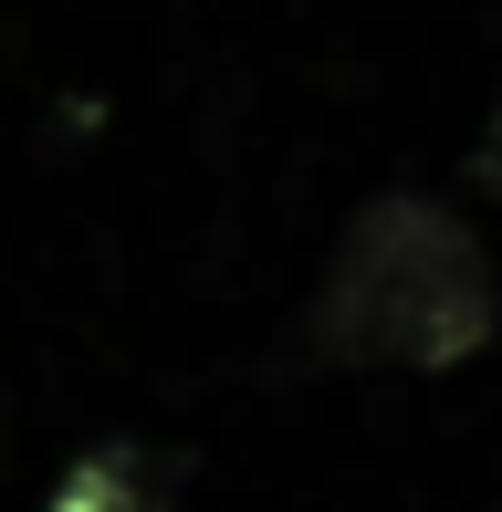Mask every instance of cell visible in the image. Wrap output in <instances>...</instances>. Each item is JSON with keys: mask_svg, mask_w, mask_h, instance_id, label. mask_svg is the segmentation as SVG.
<instances>
[{"mask_svg": "<svg viewBox=\"0 0 502 512\" xmlns=\"http://www.w3.org/2000/svg\"><path fill=\"white\" fill-rule=\"evenodd\" d=\"M482 178L502 189V105H492V126H482Z\"/></svg>", "mask_w": 502, "mask_h": 512, "instance_id": "3", "label": "cell"}, {"mask_svg": "<svg viewBox=\"0 0 502 512\" xmlns=\"http://www.w3.org/2000/svg\"><path fill=\"white\" fill-rule=\"evenodd\" d=\"M42 512H178V502L147 481V460H136V450H95V460H74V471L53 481V502H42Z\"/></svg>", "mask_w": 502, "mask_h": 512, "instance_id": "2", "label": "cell"}, {"mask_svg": "<svg viewBox=\"0 0 502 512\" xmlns=\"http://www.w3.org/2000/svg\"><path fill=\"white\" fill-rule=\"evenodd\" d=\"M492 324H502V293H492L471 220H450L419 189H387L346 220L304 335L335 366H419V377H440V366L482 356Z\"/></svg>", "mask_w": 502, "mask_h": 512, "instance_id": "1", "label": "cell"}]
</instances>
